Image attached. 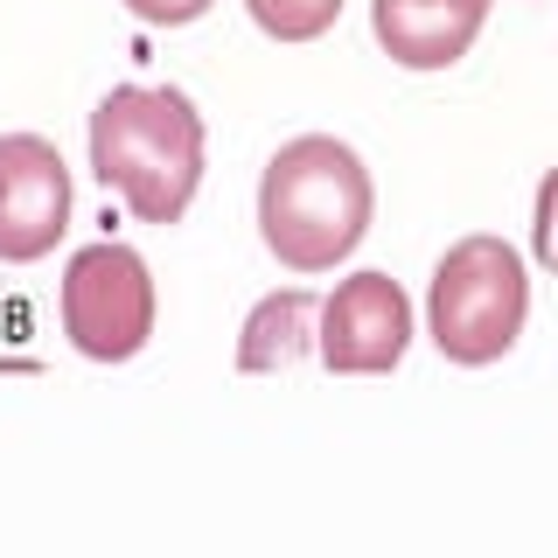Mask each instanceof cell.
I'll return each instance as SVG.
<instances>
[{
	"mask_svg": "<svg viewBox=\"0 0 558 558\" xmlns=\"http://www.w3.org/2000/svg\"><path fill=\"white\" fill-rule=\"evenodd\" d=\"M92 174L133 209V223H182L203 189V112L174 84H112L92 105Z\"/></svg>",
	"mask_w": 558,
	"mask_h": 558,
	"instance_id": "6da1fadb",
	"label": "cell"
},
{
	"mask_svg": "<svg viewBox=\"0 0 558 558\" xmlns=\"http://www.w3.org/2000/svg\"><path fill=\"white\" fill-rule=\"evenodd\" d=\"M377 217V182L363 154L336 133H301L258 174V244L287 272H336Z\"/></svg>",
	"mask_w": 558,
	"mask_h": 558,
	"instance_id": "7a4b0ae2",
	"label": "cell"
},
{
	"mask_svg": "<svg viewBox=\"0 0 558 558\" xmlns=\"http://www.w3.org/2000/svg\"><path fill=\"white\" fill-rule=\"evenodd\" d=\"M531 322V272L523 252L496 231L453 238L433 258L426 279V342L440 349L453 371H488L523 342Z\"/></svg>",
	"mask_w": 558,
	"mask_h": 558,
	"instance_id": "3957f363",
	"label": "cell"
},
{
	"mask_svg": "<svg viewBox=\"0 0 558 558\" xmlns=\"http://www.w3.org/2000/svg\"><path fill=\"white\" fill-rule=\"evenodd\" d=\"M57 314H63V336L84 363H133L154 342L161 293H154V272L133 244L98 238V244L70 252L63 287H57Z\"/></svg>",
	"mask_w": 558,
	"mask_h": 558,
	"instance_id": "277c9868",
	"label": "cell"
},
{
	"mask_svg": "<svg viewBox=\"0 0 558 558\" xmlns=\"http://www.w3.org/2000/svg\"><path fill=\"white\" fill-rule=\"evenodd\" d=\"M412 336V301L391 272H349L314 314V356L328 377H391Z\"/></svg>",
	"mask_w": 558,
	"mask_h": 558,
	"instance_id": "5b68a950",
	"label": "cell"
},
{
	"mask_svg": "<svg viewBox=\"0 0 558 558\" xmlns=\"http://www.w3.org/2000/svg\"><path fill=\"white\" fill-rule=\"evenodd\" d=\"M70 168L57 140L0 133V266H35L70 231Z\"/></svg>",
	"mask_w": 558,
	"mask_h": 558,
	"instance_id": "8992f818",
	"label": "cell"
},
{
	"mask_svg": "<svg viewBox=\"0 0 558 558\" xmlns=\"http://www.w3.org/2000/svg\"><path fill=\"white\" fill-rule=\"evenodd\" d=\"M496 0H371V35L398 70H453Z\"/></svg>",
	"mask_w": 558,
	"mask_h": 558,
	"instance_id": "52a82bcc",
	"label": "cell"
},
{
	"mask_svg": "<svg viewBox=\"0 0 558 558\" xmlns=\"http://www.w3.org/2000/svg\"><path fill=\"white\" fill-rule=\"evenodd\" d=\"M314 314H322V301H314L307 287L266 293L238 328V371L244 377H272V371H293L301 356H314Z\"/></svg>",
	"mask_w": 558,
	"mask_h": 558,
	"instance_id": "ba28073f",
	"label": "cell"
},
{
	"mask_svg": "<svg viewBox=\"0 0 558 558\" xmlns=\"http://www.w3.org/2000/svg\"><path fill=\"white\" fill-rule=\"evenodd\" d=\"M244 14L266 43H322L336 28L342 0H244Z\"/></svg>",
	"mask_w": 558,
	"mask_h": 558,
	"instance_id": "9c48e42d",
	"label": "cell"
},
{
	"mask_svg": "<svg viewBox=\"0 0 558 558\" xmlns=\"http://www.w3.org/2000/svg\"><path fill=\"white\" fill-rule=\"evenodd\" d=\"M531 258L558 279V168H545V182L531 196Z\"/></svg>",
	"mask_w": 558,
	"mask_h": 558,
	"instance_id": "30bf717a",
	"label": "cell"
},
{
	"mask_svg": "<svg viewBox=\"0 0 558 558\" xmlns=\"http://www.w3.org/2000/svg\"><path fill=\"white\" fill-rule=\"evenodd\" d=\"M119 8H126L140 28H189V22H203L217 0H119Z\"/></svg>",
	"mask_w": 558,
	"mask_h": 558,
	"instance_id": "8fae6325",
	"label": "cell"
}]
</instances>
